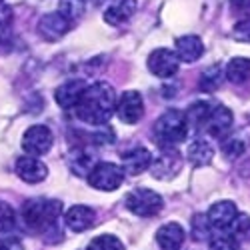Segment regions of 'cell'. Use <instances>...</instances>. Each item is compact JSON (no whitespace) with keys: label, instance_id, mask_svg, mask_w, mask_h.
<instances>
[{"label":"cell","instance_id":"obj_14","mask_svg":"<svg viewBox=\"0 0 250 250\" xmlns=\"http://www.w3.org/2000/svg\"><path fill=\"white\" fill-rule=\"evenodd\" d=\"M238 214V208L234 202L230 200H220V202H214L208 210V220H210L212 228H218V230H226L228 226L232 224V220L236 218Z\"/></svg>","mask_w":250,"mask_h":250},{"label":"cell","instance_id":"obj_27","mask_svg":"<svg viewBox=\"0 0 250 250\" xmlns=\"http://www.w3.org/2000/svg\"><path fill=\"white\" fill-rule=\"evenodd\" d=\"M222 84V68L220 66H210L206 68L202 78H200V88L206 92H214Z\"/></svg>","mask_w":250,"mask_h":250},{"label":"cell","instance_id":"obj_2","mask_svg":"<svg viewBox=\"0 0 250 250\" xmlns=\"http://www.w3.org/2000/svg\"><path fill=\"white\" fill-rule=\"evenodd\" d=\"M62 214V202L56 198H34L22 204L24 226L32 232H44Z\"/></svg>","mask_w":250,"mask_h":250},{"label":"cell","instance_id":"obj_8","mask_svg":"<svg viewBox=\"0 0 250 250\" xmlns=\"http://www.w3.org/2000/svg\"><path fill=\"white\" fill-rule=\"evenodd\" d=\"M114 112L124 124H136L142 114H144V102L140 92L136 90H126L118 100H116V108Z\"/></svg>","mask_w":250,"mask_h":250},{"label":"cell","instance_id":"obj_16","mask_svg":"<svg viewBox=\"0 0 250 250\" xmlns=\"http://www.w3.org/2000/svg\"><path fill=\"white\" fill-rule=\"evenodd\" d=\"M84 88H86V84L82 80H68L64 84H60L54 92L58 106L64 108V110H72L76 106V102L80 100L82 92H84Z\"/></svg>","mask_w":250,"mask_h":250},{"label":"cell","instance_id":"obj_9","mask_svg":"<svg viewBox=\"0 0 250 250\" xmlns=\"http://www.w3.org/2000/svg\"><path fill=\"white\" fill-rule=\"evenodd\" d=\"M72 22L60 12H50L44 14L42 18L38 20V34L42 36L44 40H50V42H56L70 30Z\"/></svg>","mask_w":250,"mask_h":250},{"label":"cell","instance_id":"obj_34","mask_svg":"<svg viewBox=\"0 0 250 250\" xmlns=\"http://www.w3.org/2000/svg\"><path fill=\"white\" fill-rule=\"evenodd\" d=\"M232 10L238 18H250V0H232Z\"/></svg>","mask_w":250,"mask_h":250},{"label":"cell","instance_id":"obj_18","mask_svg":"<svg viewBox=\"0 0 250 250\" xmlns=\"http://www.w3.org/2000/svg\"><path fill=\"white\" fill-rule=\"evenodd\" d=\"M178 60L182 62H196L202 54H204V44H202V40L194 34H186V36H180L176 40V48H174Z\"/></svg>","mask_w":250,"mask_h":250},{"label":"cell","instance_id":"obj_13","mask_svg":"<svg viewBox=\"0 0 250 250\" xmlns=\"http://www.w3.org/2000/svg\"><path fill=\"white\" fill-rule=\"evenodd\" d=\"M150 162H152L150 150L138 146V148H132L122 154V170H124V174L138 176L150 168Z\"/></svg>","mask_w":250,"mask_h":250},{"label":"cell","instance_id":"obj_29","mask_svg":"<svg viewBox=\"0 0 250 250\" xmlns=\"http://www.w3.org/2000/svg\"><path fill=\"white\" fill-rule=\"evenodd\" d=\"M58 12L64 14L70 20V22H72V20L80 18L82 12H84V0H60Z\"/></svg>","mask_w":250,"mask_h":250},{"label":"cell","instance_id":"obj_28","mask_svg":"<svg viewBox=\"0 0 250 250\" xmlns=\"http://www.w3.org/2000/svg\"><path fill=\"white\" fill-rule=\"evenodd\" d=\"M88 250H124V244L114 234H100L88 244Z\"/></svg>","mask_w":250,"mask_h":250},{"label":"cell","instance_id":"obj_32","mask_svg":"<svg viewBox=\"0 0 250 250\" xmlns=\"http://www.w3.org/2000/svg\"><path fill=\"white\" fill-rule=\"evenodd\" d=\"M232 36L238 42H250V18H238V22L232 30Z\"/></svg>","mask_w":250,"mask_h":250},{"label":"cell","instance_id":"obj_19","mask_svg":"<svg viewBox=\"0 0 250 250\" xmlns=\"http://www.w3.org/2000/svg\"><path fill=\"white\" fill-rule=\"evenodd\" d=\"M68 164H70V170L78 176H88L90 170L94 168L96 164V154L84 146H78L70 152V158H68Z\"/></svg>","mask_w":250,"mask_h":250},{"label":"cell","instance_id":"obj_11","mask_svg":"<svg viewBox=\"0 0 250 250\" xmlns=\"http://www.w3.org/2000/svg\"><path fill=\"white\" fill-rule=\"evenodd\" d=\"M14 170L18 174V178H22L28 184H38L48 176V168L44 166V162H40L38 156H30V154L20 156L16 160Z\"/></svg>","mask_w":250,"mask_h":250},{"label":"cell","instance_id":"obj_5","mask_svg":"<svg viewBox=\"0 0 250 250\" xmlns=\"http://www.w3.org/2000/svg\"><path fill=\"white\" fill-rule=\"evenodd\" d=\"M88 182L96 190L112 192L120 188V184L124 182V170H122V166L114 162H96L94 168L88 174Z\"/></svg>","mask_w":250,"mask_h":250},{"label":"cell","instance_id":"obj_6","mask_svg":"<svg viewBox=\"0 0 250 250\" xmlns=\"http://www.w3.org/2000/svg\"><path fill=\"white\" fill-rule=\"evenodd\" d=\"M54 136L44 124H34L22 136V150L30 156H44L52 148Z\"/></svg>","mask_w":250,"mask_h":250},{"label":"cell","instance_id":"obj_36","mask_svg":"<svg viewBox=\"0 0 250 250\" xmlns=\"http://www.w3.org/2000/svg\"><path fill=\"white\" fill-rule=\"evenodd\" d=\"M0 2H4V0H0Z\"/></svg>","mask_w":250,"mask_h":250},{"label":"cell","instance_id":"obj_10","mask_svg":"<svg viewBox=\"0 0 250 250\" xmlns=\"http://www.w3.org/2000/svg\"><path fill=\"white\" fill-rule=\"evenodd\" d=\"M232 122H234V116H232L230 108L214 106V108H210V112H208L202 128L214 138H222V136H226L228 132H230Z\"/></svg>","mask_w":250,"mask_h":250},{"label":"cell","instance_id":"obj_12","mask_svg":"<svg viewBox=\"0 0 250 250\" xmlns=\"http://www.w3.org/2000/svg\"><path fill=\"white\" fill-rule=\"evenodd\" d=\"M180 164H182V160H180L178 152L172 148H166L156 160L150 162V172L158 180H170L180 172Z\"/></svg>","mask_w":250,"mask_h":250},{"label":"cell","instance_id":"obj_24","mask_svg":"<svg viewBox=\"0 0 250 250\" xmlns=\"http://www.w3.org/2000/svg\"><path fill=\"white\" fill-rule=\"evenodd\" d=\"M210 112V106L206 102H194L192 106L186 112V122H188V128H202L204 126V120Z\"/></svg>","mask_w":250,"mask_h":250},{"label":"cell","instance_id":"obj_33","mask_svg":"<svg viewBox=\"0 0 250 250\" xmlns=\"http://www.w3.org/2000/svg\"><path fill=\"white\" fill-rule=\"evenodd\" d=\"M12 20H14L12 8L4 2H0V28H8L12 24Z\"/></svg>","mask_w":250,"mask_h":250},{"label":"cell","instance_id":"obj_7","mask_svg":"<svg viewBox=\"0 0 250 250\" xmlns=\"http://www.w3.org/2000/svg\"><path fill=\"white\" fill-rule=\"evenodd\" d=\"M146 64H148V70L154 76H158V78H170V76H174L178 72L180 60H178L176 52L170 50V48H156V50L150 52Z\"/></svg>","mask_w":250,"mask_h":250},{"label":"cell","instance_id":"obj_4","mask_svg":"<svg viewBox=\"0 0 250 250\" xmlns=\"http://www.w3.org/2000/svg\"><path fill=\"white\" fill-rule=\"evenodd\" d=\"M124 206H126V210H130L136 216L150 218L162 210L164 200L158 192H154L150 188H134L124 198Z\"/></svg>","mask_w":250,"mask_h":250},{"label":"cell","instance_id":"obj_15","mask_svg":"<svg viewBox=\"0 0 250 250\" xmlns=\"http://www.w3.org/2000/svg\"><path fill=\"white\" fill-rule=\"evenodd\" d=\"M184 238H186V232L178 222H166L156 232V242L162 250H178L184 244Z\"/></svg>","mask_w":250,"mask_h":250},{"label":"cell","instance_id":"obj_30","mask_svg":"<svg viewBox=\"0 0 250 250\" xmlns=\"http://www.w3.org/2000/svg\"><path fill=\"white\" fill-rule=\"evenodd\" d=\"M16 224V214L12 210V206L6 204L4 200H0V234L10 232Z\"/></svg>","mask_w":250,"mask_h":250},{"label":"cell","instance_id":"obj_17","mask_svg":"<svg viewBox=\"0 0 250 250\" xmlns=\"http://www.w3.org/2000/svg\"><path fill=\"white\" fill-rule=\"evenodd\" d=\"M66 226L74 232H84L94 224L96 220V212L92 210L90 206H84V204H76L72 206L70 210L66 212Z\"/></svg>","mask_w":250,"mask_h":250},{"label":"cell","instance_id":"obj_21","mask_svg":"<svg viewBox=\"0 0 250 250\" xmlns=\"http://www.w3.org/2000/svg\"><path fill=\"white\" fill-rule=\"evenodd\" d=\"M186 158H188V162H190L192 166L200 168V166H206V164L212 162V158H214V148H212L206 140H202V138L192 140V142L188 144V152H186Z\"/></svg>","mask_w":250,"mask_h":250},{"label":"cell","instance_id":"obj_23","mask_svg":"<svg viewBox=\"0 0 250 250\" xmlns=\"http://www.w3.org/2000/svg\"><path fill=\"white\" fill-rule=\"evenodd\" d=\"M190 234L196 242H204L212 236V224L206 214H194L190 220Z\"/></svg>","mask_w":250,"mask_h":250},{"label":"cell","instance_id":"obj_31","mask_svg":"<svg viewBox=\"0 0 250 250\" xmlns=\"http://www.w3.org/2000/svg\"><path fill=\"white\" fill-rule=\"evenodd\" d=\"M244 150H246L244 140H240V138H236V136L228 138V140L224 142V146H222V152H224L226 158H238V156H242Z\"/></svg>","mask_w":250,"mask_h":250},{"label":"cell","instance_id":"obj_3","mask_svg":"<svg viewBox=\"0 0 250 250\" xmlns=\"http://www.w3.org/2000/svg\"><path fill=\"white\" fill-rule=\"evenodd\" d=\"M154 134L164 146H174V144L186 140V136H188V122H186L184 112L166 110L154 124Z\"/></svg>","mask_w":250,"mask_h":250},{"label":"cell","instance_id":"obj_22","mask_svg":"<svg viewBox=\"0 0 250 250\" xmlns=\"http://www.w3.org/2000/svg\"><path fill=\"white\" fill-rule=\"evenodd\" d=\"M224 74L232 84H244V82L250 80V58H242V56L232 58L226 64Z\"/></svg>","mask_w":250,"mask_h":250},{"label":"cell","instance_id":"obj_20","mask_svg":"<svg viewBox=\"0 0 250 250\" xmlns=\"http://www.w3.org/2000/svg\"><path fill=\"white\" fill-rule=\"evenodd\" d=\"M134 10H136V0H118V2H114L104 12V20L112 26H120L124 22H128Z\"/></svg>","mask_w":250,"mask_h":250},{"label":"cell","instance_id":"obj_25","mask_svg":"<svg viewBox=\"0 0 250 250\" xmlns=\"http://www.w3.org/2000/svg\"><path fill=\"white\" fill-rule=\"evenodd\" d=\"M208 250H240V246L230 232L220 230L218 234H212L208 238Z\"/></svg>","mask_w":250,"mask_h":250},{"label":"cell","instance_id":"obj_26","mask_svg":"<svg viewBox=\"0 0 250 250\" xmlns=\"http://www.w3.org/2000/svg\"><path fill=\"white\" fill-rule=\"evenodd\" d=\"M228 228H230V234L238 242H250V216L248 214H236V218Z\"/></svg>","mask_w":250,"mask_h":250},{"label":"cell","instance_id":"obj_1","mask_svg":"<svg viewBox=\"0 0 250 250\" xmlns=\"http://www.w3.org/2000/svg\"><path fill=\"white\" fill-rule=\"evenodd\" d=\"M116 108V92L106 82H94L86 86L80 100L72 108L74 114L86 124L92 126H104L114 114Z\"/></svg>","mask_w":250,"mask_h":250},{"label":"cell","instance_id":"obj_35","mask_svg":"<svg viewBox=\"0 0 250 250\" xmlns=\"http://www.w3.org/2000/svg\"><path fill=\"white\" fill-rule=\"evenodd\" d=\"M0 250H10V246H8L6 242H2V240H0Z\"/></svg>","mask_w":250,"mask_h":250}]
</instances>
